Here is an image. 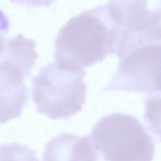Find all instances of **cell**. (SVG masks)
Instances as JSON below:
<instances>
[{
  "label": "cell",
  "instance_id": "5b68a950",
  "mask_svg": "<svg viewBox=\"0 0 161 161\" xmlns=\"http://www.w3.org/2000/svg\"><path fill=\"white\" fill-rule=\"evenodd\" d=\"M108 11L119 31V58L135 49L160 43L161 0H110Z\"/></svg>",
  "mask_w": 161,
  "mask_h": 161
},
{
  "label": "cell",
  "instance_id": "ba28073f",
  "mask_svg": "<svg viewBox=\"0 0 161 161\" xmlns=\"http://www.w3.org/2000/svg\"><path fill=\"white\" fill-rule=\"evenodd\" d=\"M0 161H39L36 153L25 145L12 143L0 146Z\"/></svg>",
  "mask_w": 161,
  "mask_h": 161
},
{
  "label": "cell",
  "instance_id": "277c9868",
  "mask_svg": "<svg viewBox=\"0 0 161 161\" xmlns=\"http://www.w3.org/2000/svg\"><path fill=\"white\" fill-rule=\"evenodd\" d=\"M38 58L34 40L21 34L6 39L0 55V124L22 114L28 100L25 80Z\"/></svg>",
  "mask_w": 161,
  "mask_h": 161
},
{
  "label": "cell",
  "instance_id": "52a82bcc",
  "mask_svg": "<svg viewBox=\"0 0 161 161\" xmlns=\"http://www.w3.org/2000/svg\"><path fill=\"white\" fill-rule=\"evenodd\" d=\"M43 161H102L90 135L63 133L51 138L44 150Z\"/></svg>",
  "mask_w": 161,
  "mask_h": 161
},
{
  "label": "cell",
  "instance_id": "3957f363",
  "mask_svg": "<svg viewBox=\"0 0 161 161\" xmlns=\"http://www.w3.org/2000/svg\"><path fill=\"white\" fill-rule=\"evenodd\" d=\"M84 69L51 62L32 80V97L39 113L52 119H67L80 113L86 102Z\"/></svg>",
  "mask_w": 161,
  "mask_h": 161
},
{
  "label": "cell",
  "instance_id": "8992f818",
  "mask_svg": "<svg viewBox=\"0 0 161 161\" xmlns=\"http://www.w3.org/2000/svg\"><path fill=\"white\" fill-rule=\"evenodd\" d=\"M105 91L160 93V43L143 46L119 58Z\"/></svg>",
  "mask_w": 161,
  "mask_h": 161
},
{
  "label": "cell",
  "instance_id": "9c48e42d",
  "mask_svg": "<svg viewBox=\"0 0 161 161\" xmlns=\"http://www.w3.org/2000/svg\"><path fill=\"white\" fill-rule=\"evenodd\" d=\"M9 29V20L6 14L0 10V55L4 50L6 44V36Z\"/></svg>",
  "mask_w": 161,
  "mask_h": 161
},
{
  "label": "cell",
  "instance_id": "7a4b0ae2",
  "mask_svg": "<svg viewBox=\"0 0 161 161\" xmlns=\"http://www.w3.org/2000/svg\"><path fill=\"white\" fill-rule=\"evenodd\" d=\"M102 161H152L155 141L136 117L116 113L103 116L90 135Z\"/></svg>",
  "mask_w": 161,
  "mask_h": 161
},
{
  "label": "cell",
  "instance_id": "6da1fadb",
  "mask_svg": "<svg viewBox=\"0 0 161 161\" xmlns=\"http://www.w3.org/2000/svg\"><path fill=\"white\" fill-rule=\"evenodd\" d=\"M119 31L107 4L72 17L60 30L55 41L56 62L83 69L115 53Z\"/></svg>",
  "mask_w": 161,
  "mask_h": 161
},
{
  "label": "cell",
  "instance_id": "30bf717a",
  "mask_svg": "<svg viewBox=\"0 0 161 161\" xmlns=\"http://www.w3.org/2000/svg\"><path fill=\"white\" fill-rule=\"evenodd\" d=\"M16 4L27 6H49L56 0H10Z\"/></svg>",
  "mask_w": 161,
  "mask_h": 161
}]
</instances>
